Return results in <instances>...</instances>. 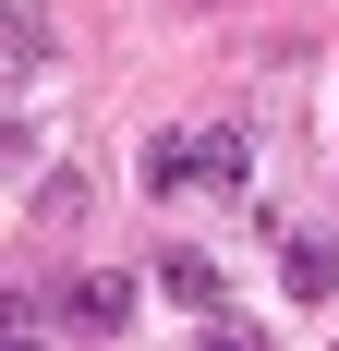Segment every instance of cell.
I'll return each mask as SVG.
<instances>
[{
    "label": "cell",
    "mask_w": 339,
    "mask_h": 351,
    "mask_svg": "<svg viewBox=\"0 0 339 351\" xmlns=\"http://www.w3.org/2000/svg\"><path fill=\"white\" fill-rule=\"evenodd\" d=\"M61 327L73 339H121V327H134V279H121V267H73L61 279Z\"/></svg>",
    "instance_id": "6da1fadb"
},
{
    "label": "cell",
    "mask_w": 339,
    "mask_h": 351,
    "mask_svg": "<svg viewBox=\"0 0 339 351\" xmlns=\"http://www.w3.org/2000/svg\"><path fill=\"white\" fill-rule=\"evenodd\" d=\"M279 291H291V303H327L339 291V243L327 230H279Z\"/></svg>",
    "instance_id": "7a4b0ae2"
},
{
    "label": "cell",
    "mask_w": 339,
    "mask_h": 351,
    "mask_svg": "<svg viewBox=\"0 0 339 351\" xmlns=\"http://www.w3.org/2000/svg\"><path fill=\"white\" fill-rule=\"evenodd\" d=\"M242 170H255V134L242 121H194V182L206 194H242Z\"/></svg>",
    "instance_id": "3957f363"
},
{
    "label": "cell",
    "mask_w": 339,
    "mask_h": 351,
    "mask_svg": "<svg viewBox=\"0 0 339 351\" xmlns=\"http://www.w3.org/2000/svg\"><path fill=\"white\" fill-rule=\"evenodd\" d=\"M49 49H61V36H49V12H36V0H0V73L25 85V73H49Z\"/></svg>",
    "instance_id": "277c9868"
},
{
    "label": "cell",
    "mask_w": 339,
    "mask_h": 351,
    "mask_svg": "<svg viewBox=\"0 0 339 351\" xmlns=\"http://www.w3.org/2000/svg\"><path fill=\"white\" fill-rule=\"evenodd\" d=\"M158 291L182 303V315H231V291H218V254H194V243H182V254H158Z\"/></svg>",
    "instance_id": "5b68a950"
},
{
    "label": "cell",
    "mask_w": 339,
    "mask_h": 351,
    "mask_svg": "<svg viewBox=\"0 0 339 351\" xmlns=\"http://www.w3.org/2000/svg\"><path fill=\"white\" fill-rule=\"evenodd\" d=\"M145 194H194V121L145 145Z\"/></svg>",
    "instance_id": "8992f818"
}]
</instances>
